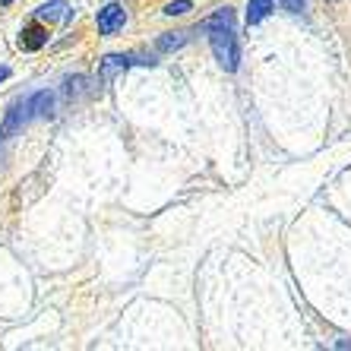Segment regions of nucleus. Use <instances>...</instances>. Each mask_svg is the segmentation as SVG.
<instances>
[{
	"mask_svg": "<svg viewBox=\"0 0 351 351\" xmlns=\"http://www.w3.org/2000/svg\"><path fill=\"white\" fill-rule=\"evenodd\" d=\"M23 108H25V121H35V117H51V114H54V92H48V89L32 92L29 98H23Z\"/></svg>",
	"mask_w": 351,
	"mask_h": 351,
	"instance_id": "obj_3",
	"label": "nucleus"
},
{
	"mask_svg": "<svg viewBox=\"0 0 351 351\" xmlns=\"http://www.w3.org/2000/svg\"><path fill=\"white\" fill-rule=\"evenodd\" d=\"M0 3H3V7H10V3H13V0H0Z\"/></svg>",
	"mask_w": 351,
	"mask_h": 351,
	"instance_id": "obj_13",
	"label": "nucleus"
},
{
	"mask_svg": "<svg viewBox=\"0 0 351 351\" xmlns=\"http://www.w3.org/2000/svg\"><path fill=\"white\" fill-rule=\"evenodd\" d=\"M133 64H143V60L127 58V54H108V58H101V64H98V82L111 86V82H114V76L123 73V70H127V66H133Z\"/></svg>",
	"mask_w": 351,
	"mask_h": 351,
	"instance_id": "obj_4",
	"label": "nucleus"
},
{
	"mask_svg": "<svg viewBox=\"0 0 351 351\" xmlns=\"http://www.w3.org/2000/svg\"><path fill=\"white\" fill-rule=\"evenodd\" d=\"M156 45H158V51H178L187 45V32H165Z\"/></svg>",
	"mask_w": 351,
	"mask_h": 351,
	"instance_id": "obj_9",
	"label": "nucleus"
},
{
	"mask_svg": "<svg viewBox=\"0 0 351 351\" xmlns=\"http://www.w3.org/2000/svg\"><path fill=\"white\" fill-rule=\"evenodd\" d=\"M209 45H213V54L228 73H234L237 64H241V48H237L234 38V25H219V29H209Z\"/></svg>",
	"mask_w": 351,
	"mask_h": 351,
	"instance_id": "obj_1",
	"label": "nucleus"
},
{
	"mask_svg": "<svg viewBox=\"0 0 351 351\" xmlns=\"http://www.w3.org/2000/svg\"><path fill=\"white\" fill-rule=\"evenodd\" d=\"M123 23H127V13H123L121 3H108V7L98 10L95 16V25L101 35H117L123 29Z\"/></svg>",
	"mask_w": 351,
	"mask_h": 351,
	"instance_id": "obj_2",
	"label": "nucleus"
},
{
	"mask_svg": "<svg viewBox=\"0 0 351 351\" xmlns=\"http://www.w3.org/2000/svg\"><path fill=\"white\" fill-rule=\"evenodd\" d=\"M7 76H10V66H3V64H0V82L7 80Z\"/></svg>",
	"mask_w": 351,
	"mask_h": 351,
	"instance_id": "obj_12",
	"label": "nucleus"
},
{
	"mask_svg": "<svg viewBox=\"0 0 351 351\" xmlns=\"http://www.w3.org/2000/svg\"><path fill=\"white\" fill-rule=\"evenodd\" d=\"M23 123H29L25 121V108H23V101H16V105L7 111V117H3V123H0V136L3 139H10V136H16L19 133V127Z\"/></svg>",
	"mask_w": 351,
	"mask_h": 351,
	"instance_id": "obj_7",
	"label": "nucleus"
},
{
	"mask_svg": "<svg viewBox=\"0 0 351 351\" xmlns=\"http://www.w3.org/2000/svg\"><path fill=\"white\" fill-rule=\"evenodd\" d=\"M278 3H282L288 13H301V10L307 7V0H278Z\"/></svg>",
	"mask_w": 351,
	"mask_h": 351,
	"instance_id": "obj_11",
	"label": "nucleus"
},
{
	"mask_svg": "<svg viewBox=\"0 0 351 351\" xmlns=\"http://www.w3.org/2000/svg\"><path fill=\"white\" fill-rule=\"evenodd\" d=\"M70 16H73V10L64 0H48L35 10V19H41V23H70Z\"/></svg>",
	"mask_w": 351,
	"mask_h": 351,
	"instance_id": "obj_5",
	"label": "nucleus"
},
{
	"mask_svg": "<svg viewBox=\"0 0 351 351\" xmlns=\"http://www.w3.org/2000/svg\"><path fill=\"white\" fill-rule=\"evenodd\" d=\"M190 0H171V3H168V7H165V13H168V16H184V13H190Z\"/></svg>",
	"mask_w": 351,
	"mask_h": 351,
	"instance_id": "obj_10",
	"label": "nucleus"
},
{
	"mask_svg": "<svg viewBox=\"0 0 351 351\" xmlns=\"http://www.w3.org/2000/svg\"><path fill=\"white\" fill-rule=\"evenodd\" d=\"M272 13V0H250L247 3V25H256Z\"/></svg>",
	"mask_w": 351,
	"mask_h": 351,
	"instance_id": "obj_8",
	"label": "nucleus"
},
{
	"mask_svg": "<svg viewBox=\"0 0 351 351\" xmlns=\"http://www.w3.org/2000/svg\"><path fill=\"white\" fill-rule=\"evenodd\" d=\"M45 45H48V29L41 25V19L32 25H25L23 32H19V48L23 51H41Z\"/></svg>",
	"mask_w": 351,
	"mask_h": 351,
	"instance_id": "obj_6",
	"label": "nucleus"
}]
</instances>
